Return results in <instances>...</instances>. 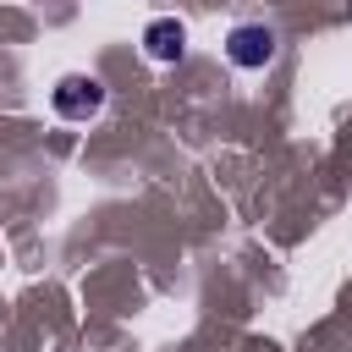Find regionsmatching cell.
Instances as JSON below:
<instances>
[{
    "instance_id": "obj_2",
    "label": "cell",
    "mask_w": 352,
    "mask_h": 352,
    "mask_svg": "<svg viewBox=\"0 0 352 352\" xmlns=\"http://www.w3.org/2000/svg\"><path fill=\"white\" fill-rule=\"evenodd\" d=\"M275 28H264V22H236L231 33H226V60L231 66H242V72H264L270 60H275Z\"/></svg>"
},
{
    "instance_id": "obj_1",
    "label": "cell",
    "mask_w": 352,
    "mask_h": 352,
    "mask_svg": "<svg viewBox=\"0 0 352 352\" xmlns=\"http://www.w3.org/2000/svg\"><path fill=\"white\" fill-rule=\"evenodd\" d=\"M50 104H55L60 121H94L104 110V82L88 77V72H72V77H60L50 88Z\"/></svg>"
},
{
    "instance_id": "obj_3",
    "label": "cell",
    "mask_w": 352,
    "mask_h": 352,
    "mask_svg": "<svg viewBox=\"0 0 352 352\" xmlns=\"http://www.w3.org/2000/svg\"><path fill=\"white\" fill-rule=\"evenodd\" d=\"M143 55L160 60V66L182 60V55H187V28H182L176 16H154V22L143 28Z\"/></svg>"
}]
</instances>
